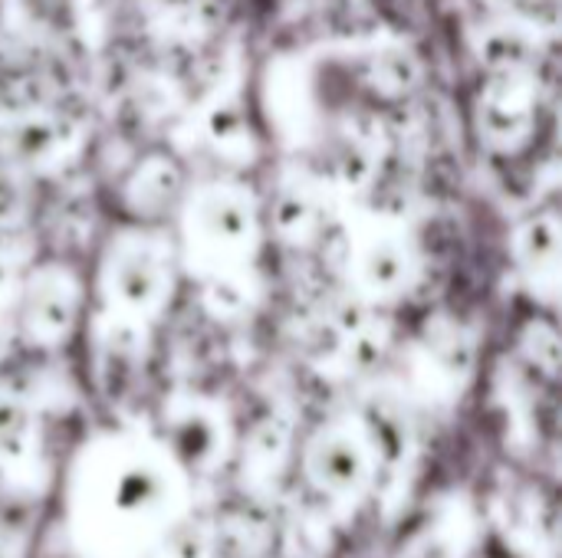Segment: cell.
Instances as JSON below:
<instances>
[{
	"instance_id": "obj_5",
	"label": "cell",
	"mask_w": 562,
	"mask_h": 558,
	"mask_svg": "<svg viewBox=\"0 0 562 558\" xmlns=\"http://www.w3.org/2000/svg\"><path fill=\"white\" fill-rule=\"evenodd\" d=\"M53 145H56V132L46 122H40V118H26V122H20L13 128V148L23 158H30V161L43 158Z\"/></svg>"
},
{
	"instance_id": "obj_1",
	"label": "cell",
	"mask_w": 562,
	"mask_h": 558,
	"mask_svg": "<svg viewBox=\"0 0 562 558\" xmlns=\"http://www.w3.org/2000/svg\"><path fill=\"white\" fill-rule=\"evenodd\" d=\"M188 243L214 260L247 257L257 240V204L240 184H211L191 194L184 214Z\"/></svg>"
},
{
	"instance_id": "obj_3",
	"label": "cell",
	"mask_w": 562,
	"mask_h": 558,
	"mask_svg": "<svg viewBox=\"0 0 562 558\" xmlns=\"http://www.w3.org/2000/svg\"><path fill=\"white\" fill-rule=\"evenodd\" d=\"M359 280L372 296H395L408 280L405 250L392 237H375L359 260Z\"/></svg>"
},
{
	"instance_id": "obj_4",
	"label": "cell",
	"mask_w": 562,
	"mask_h": 558,
	"mask_svg": "<svg viewBox=\"0 0 562 558\" xmlns=\"http://www.w3.org/2000/svg\"><path fill=\"white\" fill-rule=\"evenodd\" d=\"M26 319L40 329H46V316H53L49 322L59 329L69 322L72 306H76V289L63 280V276H43L33 283V289L26 293Z\"/></svg>"
},
{
	"instance_id": "obj_2",
	"label": "cell",
	"mask_w": 562,
	"mask_h": 558,
	"mask_svg": "<svg viewBox=\"0 0 562 558\" xmlns=\"http://www.w3.org/2000/svg\"><path fill=\"white\" fill-rule=\"evenodd\" d=\"M168 286H171L168 263L148 237L115 240L102 266V296L109 306L145 312L151 306H161Z\"/></svg>"
}]
</instances>
